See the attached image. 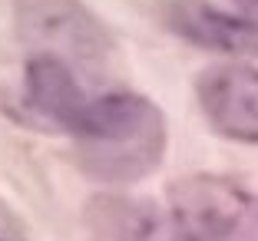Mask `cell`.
I'll return each instance as SVG.
<instances>
[{
	"label": "cell",
	"mask_w": 258,
	"mask_h": 241,
	"mask_svg": "<svg viewBox=\"0 0 258 241\" xmlns=\"http://www.w3.org/2000/svg\"><path fill=\"white\" fill-rule=\"evenodd\" d=\"M70 136L83 175L106 185H133L152 175L169 142L159 106L126 90H106L93 99Z\"/></svg>",
	"instance_id": "obj_1"
},
{
	"label": "cell",
	"mask_w": 258,
	"mask_h": 241,
	"mask_svg": "<svg viewBox=\"0 0 258 241\" xmlns=\"http://www.w3.org/2000/svg\"><path fill=\"white\" fill-rule=\"evenodd\" d=\"M20 50L56 53L106 76L113 37L83 0H10Z\"/></svg>",
	"instance_id": "obj_2"
},
{
	"label": "cell",
	"mask_w": 258,
	"mask_h": 241,
	"mask_svg": "<svg viewBox=\"0 0 258 241\" xmlns=\"http://www.w3.org/2000/svg\"><path fill=\"white\" fill-rule=\"evenodd\" d=\"M175 241H258L255 198L222 175H185L169 189Z\"/></svg>",
	"instance_id": "obj_3"
},
{
	"label": "cell",
	"mask_w": 258,
	"mask_h": 241,
	"mask_svg": "<svg viewBox=\"0 0 258 241\" xmlns=\"http://www.w3.org/2000/svg\"><path fill=\"white\" fill-rule=\"evenodd\" d=\"M196 96L219 136L258 145V66L215 63L199 76Z\"/></svg>",
	"instance_id": "obj_4"
},
{
	"label": "cell",
	"mask_w": 258,
	"mask_h": 241,
	"mask_svg": "<svg viewBox=\"0 0 258 241\" xmlns=\"http://www.w3.org/2000/svg\"><path fill=\"white\" fill-rule=\"evenodd\" d=\"M162 20L175 37L189 40L202 50L215 53H258V30L248 20L235 14H225L209 0H166L162 4Z\"/></svg>",
	"instance_id": "obj_5"
},
{
	"label": "cell",
	"mask_w": 258,
	"mask_h": 241,
	"mask_svg": "<svg viewBox=\"0 0 258 241\" xmlns=\"http://www.w3.org/2000/svg\"><path fill=\"white\" fill-rule=\"evenodd\" d=\"M86 231L90 241H169L175 238L172 225L149 202L129 195H96L86 205Z\"/></svg>",
	"instance_id": "obj_6"
},
{
	"label": "cell",
	"mask_w": 258,
	"mask_h": 241,
	"mask_svg": "<svg viewBox=\"0 0 258 241\" xmlns=\"http://www.w3.org/2000/svg\"><path fill=\"white\" fill-rule=\"evenodd\" d=\"M0 241H30L27 228H23L20 218H17V211L10 208L4 198H0Z\"/></svg>",
	"instance_id": "obj_7"
}]
</instances>
